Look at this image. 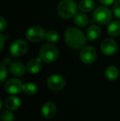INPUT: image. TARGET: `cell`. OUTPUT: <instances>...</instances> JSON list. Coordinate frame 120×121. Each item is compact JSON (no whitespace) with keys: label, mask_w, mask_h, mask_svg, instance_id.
<instances>
[{"label":"cell","mask_w":120,"mask_h":121,"mask_svg":"<svg viewBox=\"0 0 120 121\" xmlns=\"http://www.w3.org/2000/svg\"><path fill=\"white\" fill-rule=\"evenodd\" d=\"M45 38L48 40L49 42H51V43H54V42L58 41V38H59V34L56 30H49L48 32H46V35H45Z\"/></svg>","instance_id":"obj_21"},{"label":"cell","mask_w":120,"mask_h":121,"mask_svg":"<svg viewBox=\"0 0 120 121\" xmlns=\"http://www.w3.org/2000/svg\"><path fill=\"white\" fill-rule=\"evenodd\" d=\"M42 67V59L40 58H35V59H30L27 64V71L30 73L35 74L40 71Z\"/></svg>","instance_id":"obj_13"},{"label":"cell","mask_w":120,"mask_h":121,"mask_svg":"<svg viewBox=\"0 0 120 121\" xmlns=\"http://www.w3.org/2000/svg\"><path fill=\"white\" fill-rule=\"evenodd\" d=\"M2 64H3V65H5V66H8V64H10V59H8V58L4 59V60L3 61V63H2Z\"/></svg>","instance_id":"obj_28"},{"label":"cell","mask_w":120,"mask_h":121,"mask_svg":"<svg viewBox=\"0 0 120 121\" xmlns=\"http://www.w3.org/2000/svg\"><path fill=\"white\" fill-rule=\"evenodd\" d=\"M1 72H0V81L1 82H3L8 77V70H7V66L3 65V64H1Z\"/></svg>","instance_id":"obj_23"},{"label":"cell","mask_w":120,"mask_h":121,"mask_svg":"<svg viewBox=\"0 0 120 121\" xmlns=\"http://www.w3.org/2000/svg\"><path fill=\"white\" fill-rule=\"evenodd\" d=\"M112 19V12L105 7H99L93 13V20L98 24L109 23Z\"/></svg>","instance_id":"obj_4"},{"label":"cell","mask_w":120,"mask_h":121,"mask_svg":"<svg viewBox=\"0 0 120 121\" xmlns=\"http://www.w3.org/2000/svg\"><path fill=\"white\" fill-rule=\"evenodd\" d=\"M97 53L92 46H86L82 49L80 53L81 60L86 64H91L95 60Z\"/></svg>","instance_id":"obj_8"},{"label":"cell","mask_w":120,"mask_h":121,"mask_svg":"<svg viewBox=\"0 0 120 121\" xmlns=\"http://www.w3.org/2000/svg\"><path fill=\"white\" fill-rule=\"evenodd\" d=\"M64 39L70 48L79 49L84 47L87 38L81 30L76 27H70L65 31Z\"/></svg>","instance_id":"obj_1"},{"label":"cell","mask_w":120,"mask_h":121,"mask_svg":"<svg viewBox=\"0 0 120 121\" xmlns=\"http://www.w3.org/2000/svg\"><path fill=\"white\" fill-rule=\"evenodd\" d=\"M100 49L102 53L105 55H113L117 51L118 45L114 40L107 38L102 41Z\"/></svg>","instance_id":"obj_10"},{"label":"cell","mask_w":120,"mask_h":121,"mask_svg":"<svg viewBox=\"0 0 120 121\" xmlns=\"http://www.w3.org/2000/svg\"><path fill=\"white\" fill-rule=\"evenodd\" d=\"M22 91L28 96H33L37 92V86L35 83L27 82L26 84H23Z\"/></svg>","instance_id":"obj_20"},{"label":"cell","mask_w":120,"mask_h":121,"mask_svg":"<svg viewBox=\"0 0 120 121\" xmlns=\"http://www.w3.org/2000/svg\"><path fill=\"white\" fill-rule=\"evenodd\" d=\"M77 5L73 0H62L58 5V14L63 19H69L75 17Z\"/></svg>","instance_id":"obj_3"},{"label":"cell","mask_w":120,"mask_h":121,"mask_svg":"<svg viewBox=\"0 0 120 121\" xmlns=\"http://www.w3.org/2000/svg\"><path fill=\"white\" fill-rule=\"evenodd\" d=\"M0 40H1V48H0V49H3V45H4V37H3V35H0Z\"/></svg>","instance_id":"obj_27"},{"label":"cell","mask_w":120,"mask_h":121,"mask_svg":"<svg viewBox=\"0 0 120 121\" xmlns=\"http://www.w3.org/2000/svg\"><path fill=\"white\" fill-rule=\"evenodd\" d=\"M113 11H114V14L115 15L116 17L119 18L120 20V0H118V1L114 3Z\"/></svg>","instance_id":"obj_24"},{"label":"cell","mask_w":120,"mask_h":121,"mask_svg":"<svg viewBox=\"0 0 120 121\" xmlns=\"http://www.w3.org/2000/svg\"><path fill=\"white\" fill-rule=\"evenodd\" d=\"M102 4L106 5V6H109V5L113 4L115 0H99Z\"/></svg>","instance_id":"obj_26"},{"label":"cell","mask_w":120,"mask_h":121,"mask_svg":"<svg viewBox=\"0 0 120 121\" xmlns=\"http://www.w3.org/2000/svg\"><path fill=\"white\" fill-rule=\"evenodd\" d=\"M59 55V49L54 43L44 44L39 51V56L42 61L47 64H51L58 59Z\"/></svg>","instance_id":"obj_2"},{"label":"cell","mask_w":120,"mask_h":121,"mask_svg":"<svg viewBox=\"0 0 120 121\" xmlns=\"http://www.w3.org/2000/svg\"><path fill=\"white\" fill-rule=\"evenodd\" d=\"M9 71L14 76L21 77L26 73V67L21 62H13L10 64Z\"/></svg>","instance_id":"obj_12"},{"label":"cell","mask_w":120,"mask_h":121,"mask_svg":"<svg viewBox=\"0 0 120 121\" xmlns=\"http://www.w3.org/2000/svg\"><path fill=\"white\" fill-rule=\"evenodd\" d=\"M101 33V30L99 26H91L87 30V40L93 41L97 40L99 37Z\"/></svg>","instance_id":"obj_15"},{"label":"cell","mask_w":120,"mask_h":121,"mask_svg":"<svg viewBox=\"0 0 120 121\" xmlns=\"http://www.w3.org/2000/svg\"><path fill=\"white\" fill-rule=\"evenodd\" d=\"M47 85L52 91H61L65 86V80L59 74H53L47 79Z\"/></svg>","instance_id":"obj_6"},{"label":"cell","mask_w":120,"mask_h":121,"mask_svg":"<svg viewBox=\"0 0 120 121\" xmlns=\"http://www.w3.org/2000/svg\"><path fill=\"white\" fill-rule=\"evenodd\" d=\"M41 113L45 118L52 119L55 116L57 113V107L54 102L48 101L43 105L41 108Z\"/></svg>","instance_id":"obj_11"},{"label":"cell","mask_w":120,"mask_h":121,"mask_svg":"<svg viewBox=\"0 0 120 121\" xmlns=\"http://www.w3.org/2000/svg\"><path fill=\"white\" fill-rule=\"evenodd\" d=\"M22 82L17 78H11L8 80L4 85V89L9 94H17L22 91Z\"/></svg>","instance_id":"obj_9"},{"label":"cell","mask_w":120,"mask_h":121,"mask_svg":"<svg viewBox=\"0 0 120 121\" xmlns=\"http://www.w3.org/2000/svg\"><path fill=\"white\" fill-rule=\"evenodd\" d=\"M1 119L3 120V121H12L14 120V115L11 112V110L7 109V110L2 111Z\"/></svg>","instance_id":"obj_22"},{"label":"cell","mask_w":120,"mask_h":121,"mask_svg":"<svg viewBox=\"0 0 120 121\" xmlns=\"http://www.w3.org/2000/svg\"><path fill=\"white\" fill-rule=\"evenodd\" d=\"M107 33L111 36L120 35V21H114L109 25Z\"/></svg>","instance_id":"obj_16"},{"label":"cell","mask_w":120,"mask_h":121,"mask_svg":"<svg viewBox=\"0 0 120 121\" xmlns=\"http://www.w3.org/2000/svg\"><path fill=\"white\" fill-rule=\"evenodd\" d=\"M6 27H7L6 20L4 19V17H0V30H1V31H3V30L6 29Z\"/></svg>","instance_id":"obj_25"},{"label":"cell","mask_w":120,"mask_h":121,"mask_svg":"<svg viewBox=\"0 0 120 121\" xmlns=\"http://www.w3.org/2000/svg\"><path fill=\"white\" fill-rule=\"evenodd\" d=\"M104 74H105V77L107 79L110 80V81H114V80H116L118 78H119V69L115 67V66H109V67L106 69L105 72H104Z\"/></svg>","instance_id":"obj_18"},{"label":"cell","mask_w":120,"mask_h":121,"mask_svg":"<svg viewBox=\"0 0 120 121\" xmlns=\"http://www.w3.org/2000/svg\"><path fill=\"white\" fill-rule=\"evenodd\" d=\"M94 0H82L78 4V8L83 13H90L94 9Z\"/></svg>","instance_id":"obj_17"},{"label":"cell","mask_w":120,"mask_h":121,"mask_svg":"<svg viewBox=\"0 0 120 121\" xmlns=\"http://www.w3.org/2000/svg\"><path fill=\"white\" fill-rule=\"evenodd\" d=\"M46 32L41 26H32L26 31V36L31 42H40L45 38Z\"/></svg>","instance_id":"obj_5"},{"label":"cell","mask_w":120,"mask_h":121,"mask_svg":"<svg viewBox=\"0 0 120 121\" xmlns=\"http://www.w3.org/2000/svg\"><path fill=\"white\" fill-rule=\"evenodd\" d=\"M21 105V100L17 96H9L5 100L4 106L10 110H16Z\"/></svg>","instance_id":"obj_14"},{"label":"cell","mask_w":120,"mask_h":121,"mask_svg":"<svg viewBox=\"0 0 120 121\" xmlns=\"http://www.w3.org/2000/svg\"><path fill=\"white\" fill-rule=\"evenodd\" d=\"M27 44L22 40H16L10 46V53L12 56L20 57L24 55L27 51Z\"/></svg>","instance_id":"obj_7"},{"label":"cell","mask_w":120,"mask_h":121,"mask_svg":"<svg viewBox=\"0 0 120 121\" xmlns=\"http://www.w3.org/2000/svg\"><path fill=\"white\" fill-rule=\"evenodd\" d=\"M74 22H75L76 25L81 27L86 26L89 22V19L86 14L82 13H77L74 17Z\"/></svg>","instance_id":"obj_19"}]
</instances>
